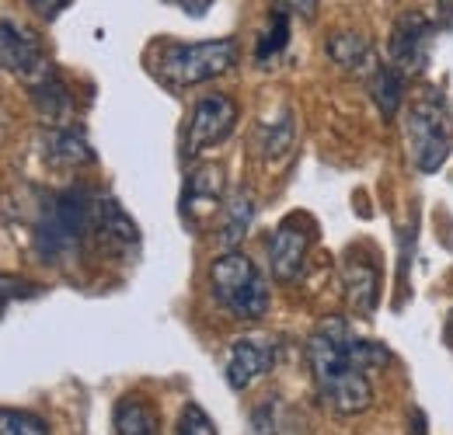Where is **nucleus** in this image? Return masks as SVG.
Segmentation results:
<instances>
[{
  "label": "nucleus",
  "instance_id": "obj_3",
  "mask_svg": "<svg viewBox=\"0 0 453 435\" xmlns=\"http://www.w3.org/2000/svg\"><path fill=\"white\" fill-rule=\"evenodd\" d=\"M237 59H241V46L230 35L226 39H213V42H188V46L168 42L157 53L154 77L161 84H168L171 91H181V88L224 77L226 70L237 66Z\"/></svg>",
  "mask_w": 453,
  "mask_h": 435
},
{
  "label": "nucleus",
  "instance_id": "obj_12",
  "mask_svg": "<svg viewBox=\"0 0 453 435\" xmlns=\"http://www.w3.org/2000/svg\"><path fill=\"white\" fill-rule=\"evenodd\" d=\"M91 237H95L105 251H119V255H126L129 248L140 244V230H136L133 217L115 202L112 195H105V192L98 195V217H95Z\"/></svg>",
  "mask_w": 453,
  "mask_h": 435
},
{
  "label": "nucleus",
  "instance_id": "obj_8",
  "mask_svg": "<svg viewBox=\"0 0 453 435\" xmlns=\"http://www.w3.org/2000/svg\"><path fill=\"white\" fill-rule=\"evenodd\" d=\"M436 28L422 14H404L397 18L391 32V66H397L404 77H415L429 66V50H433Z\"/></svg>",
  "mask_w": 453,
  "mask_h": 435
},
{
  "label": "nucleus",
  "instance_id": "obj_18",
  "mask_svg": "<svg viewBox=\"0 0 453 435\" xmlns=\"http://www.w3.org/2000/svg\"><path fill=\"white\" fill-rule=\"evenodd\" d=\"M404 80H408V77H404L397 66H391V63H380V66L370 73V95H373L380 115H388V118L397 115L401 102H404Z\"/></svg>",
  "mask_w": 453,
  "mask_h": 435
},
{
  "label": "nucleus",
  "instance_id": "obj_10",
  "mask_svg": "<svg viewBox=\"0 0 453 435\" xmlns=\"http://www.w3.org/2000/svg\"><path fill=\"white\" fill-rule=\"evenodd\" d=\"M273 366H276V341L241 338L230 345V355H226V383L230 390H248L258 377L273 373Z\"/></svg>",
  "mask_w": 453,
  "mask_h": 435
},
{
  "label": "nucleus",
  "instance_id": "obj_25",
  "mask_svg": "<svg viewBox=\"0 0 453 435\" xmlns=\"http://www.w3.org/2000/svg\"><path fill=\"white\" fill-rule=\"evenodd\" d=\"M171 4H174V7H181V11H188V14H203L213 0H171Z\"/></svg>",
  "mask_w": 453,
  "mask_h": 435
},
{
  "label": "nucleus",
  "instance_id": "obj_17",
  "mask_svg": "<svg viewBox=\"0 0 453 435\" xmlns=\"http://www.w3.org/2000/svg\"><path fill=\"white\" fill-rule=\"evenodd\" d=\"M115 435H157V411L143 397H122L112 411Z\"/></svg>",
  "mask_w": 453,
  "mask_h": 435
},
{
  "label": "nucleus",
  "instance_id": "obj_13",
  "mask_svg": "<svg viewBox=\"0 0 453 435\" xmlns=\"http://www.w3.org/2000/svg\"><path fill=\"white\" fill-rule=\"evenodd\" d=\"M42 157L53 167H81L95 161V147L88 143L81 126H53L42 140Z\"/></svg>",
  "mask_w": 453,
  "mask_h": 435
},
{
  "label": "nucleus",
  "instance_id": "obj_7",
  "mask_svg": "<svg viewBox=\"0 0 453 435\" xmlns=\"http://www.w3.org/2000/svg\"><path fill=\"white\" fill-rule=\"evenodd\" d=\"M224 192H226V178L220 167H196L188 171L185 178V188H181V219L192 226V230H206V223L220 213L224 206Z\"/></svg>",
  "mask_w": 453,
  "mask_h": 435
},
{
  "label": "nucleus",
  "instance_id": "obj_6",
  "mask_svg": "<svg viewBox=\"0 0 453 435\" xmlns=\"http://www.w3.org/2000/svg\"><path fill=\"white\" fill-rule=\"evenodd\" d=\"M237 126V105L224 91L203 95L196 102V109L188 115V129H185V157H199L203 150L220 147Z\"/></svg>",
  "mask_w": 453,
  "mask_h": 435
},
{
  "label": "nucleus",
  "instance_id": "obj_11",
  "mask_svg": "<svg viewBox=\"0 0 453 435\" xmlns=\"http://www.w3.org/2000/svg\"><path fill=\"white\" fill-rule=\"evenodd\" d=\"M0 56H4V70L14 77H25V80H32L46 66V53H42L39 39L11 18H4V25H0Z\"/></svg>",
  "mask_w": 453,
  "mask_h": 435
},
{
  "label": "nucleus",
  "instance_id": "obj_14",
  "mask_svg": "<svg viewBox=\"0 0 453 435\" xmlns=\"http://www.w3.org/2000/svg\"><path fill=\"white\" fill-rule=\"evenodd\" d=\"M28 91H32V102H35V109H39L42 118H50L57 126H70L66 122V115H70V91L63 88L59 73L50 63L28 80Z\"/></svg>",
  "mask_w": 453,
  "mask_h": 435
},
{
  "label": "nucleus",
  "instance_id": "obj_5",
  "mask_svg": "<svg viewBox=\"0 0 453 435\" xmlns=\"http://www.w3.org/2000/svg\"><path fill=\"white\" fill-rule=\"evenodd\" d=\"M210 286L217 303L237 321H262L269 314V282L262 269L241 251H226L213 262Z\"/></svg>",
  "mask_w": 453,
  "mask_h": 435
},
{
  "label": "nucleus",
  "instance_id": "obj_20",
  "mask_svg": "<svg viewBox=\"0 0 453 435\" xmlns=\"http://www.w3.org/2000/svg\"><path fill=\"white\" fill-rule=\"evenodd\" d=\"M289 14L283 11H273V18H269V28L262 32V39H258V50H255V59L258 63H269V59H276V56L286 50V42H289Z\"/></svg>",
  "mask_w": 453,
  "mask_h": 435
},
{
  "label": "nucleus",
  "instance_id": "obj_9",
  "mask_svg": "<svg viewBox=\"0 0 453 435\" xmlns=\"http://www.w3.org/2000/svg\"><path fill=\"white\" fill-rule=\"evenodd\" d=\"M307 251H311V233L296 223L283 219L273 237H269V265L280 282H296L307 269Z\"/></svg>",
  "mask_w": 453,
  "mask_h": 435
},
{
  "label": "nucleus",
  "instance_id": "obj_15",
  "mask_svg": "<svg viewBox=\"0 0 453 435\" xmlns=\"http://www.w3.org/2000/svg\"><path fill=\"white\" fill-rule=\"evenodd\" d=\"M342 282H345V300L356 314L370 317L377 310V269L363 258H349L345 262V272H342Z\"/></svg>",
  "mask_w": 453,
  "mask_h": 435
},
{
  "label": "nucleus",
  "instance_id": "obj_4",
  "mask_svg": "<svg viewBox=\"0 0 453 435\" xmlns=\"http://www.w3.org/2000/svg\"><path fill=\"white\" fill-rule=\"evenodd\" d=\"M404 136H408L411 164L422 174H433L447 164L453 150V115L443 91H426L408 105Z\"/></svg>",
  "mask_w": 453,
  "mask_h": 435
},
{
  "label": "nucleus",
  "instance_id": "obj_21",
  "mask_svg": "<svg viewBox=\"0 0 453 435\" xmlns=\"http://www.w3.org/2000/svg\"><path fill=\"white\" fill-rule=\"evenodd\" d=\"M0 435H50V425L39 415H32V411L4 408V415H0Z\"/></svg>",
  "mask_w": 453,
  "mask_h": 435
},
{
  "label": "nucleus",
  "instance_id": "obj_16",
  "mask_svg": "<svg viewBox=\"0 0 453 435\" xmlns=\"http://www.w3.org/2000/svg\"><path fill=\"white\" fill-rule=\"evenodd\" d=\"M328 53H332V59L339 63L342 70H349L356 77H370L380 66V59L373 56L370 42L363 35H356V32H335L328 39Z\"/></svg>",
  "mask_w": 453,
  "mask_h": 435
},
{
  "label": "nucleus",
  "instance_id": "obj_1",
  "mask_svg": "<svg viewBox=\"0 0 453 435\" xmlns=\"http://www.w3.org/2000/svg\"><path fill=\"white\" fill-rule=\"evenodd\" d=\"M307 359H311V373L321 401L335 415H363L373 404L366 366L384 362L388 352L373 341L356 338L345 317H325L307 341Z\"/></svg>",
  "mask_w": 453,
  "mask_h": 435
},
{
  "label": "nucleus",
  "instance_id": "obj_2",
  "mask_svg": "<svg viewBox=\"0 0 453 435\" xmlns=\"http://www.w3.org/2000/svg\"><path fill=\"white\" fill-rule=\"evenodd\" d=\"M98 195L102 192H95L88 185H70L42 202L35 226H32L39 262L57 265L66 251H73L84 237H91L95 217H98Z\"/></svg>",
  "mask_w": 453,
  "mask_h": 435
},
{
  "label": "nucleus",
  "instance_id": "obj_24",
  "mask_svg": "<svg viewBox=\"0 0 453 435\" xmlns=\"http://www.w3.org/2000/svg\"><path fill=\"white\" fill-rule=\"evenodd\" d=\"M25 4H28L35 14H42L46 21H53V18H59L73 0H25Z\"/></svg>",
  "mask_w": 453,
  "mask_h": 435
},
{
  "label": "nucleus",
  "instance_id": "obj_22",
  "mask_svg": "<svg viewBox=\"0 0 453 435\" xmlns=\"http://www.w3.org/2000/svg\"><path fill=\"white\" fill-rule=\"evenodd\" d=\"M178 435H220L213 418L199 408V404H185L178 415Z\"/></svg>",
  "mask_w": 453,
  "mask_h": 435
},
{
  "label": "nucleus",
  "instance_id": "obj_19",
  "mask_svg": "<svg viewBox=\"0 0 453 435\" xmlns=\"http://www.w3.org/2000/svg\"><path fill=\"white\" fill-rule=\"evenodd\" d=\"M251 219H255V202H251V195H248V192H241V195H234V199L226 202L220 240H224L230 251H234V248L244 240V233H248Z\"/></svg>",
  "mask_w": 453,
  "mask_h": 435
},
{
  "label": "nucleus",
  "instance_id": "obj_23",
  "mask_svg": "<svg viewBox=\"0 0 453 435\" xmlns=\"http://www.w3.org/2000/svg\"><path fill=\"white\" fill-rule=\"evenodd\" d=\"M273 11H283L289 18L314 21L318 18V0H273Z\"/></svg>",
  "mask_w": 453,
  "mask_h": 435
}]
</instances>
